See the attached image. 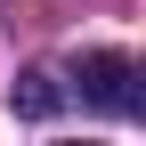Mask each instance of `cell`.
Here are the masks:
<instances>
[{"label":"cell","instance_id":"obj_1","mask_svg":"<svg viewBox=\"0 0 146 146\" xmlns=\"http://www.w3.org/2000/svg\"><path fill=\"white\" fill-rule=\"evenodd\" d=\"M81 98L98 106V114H138V65L122 57V49L81 57Z\"/></svg>","mask_w":146,"mask_h":146},{"label":"cell","instance_id":"obj_2","mask_svg":"<svg viewBox=\"0 0 146 146\" xmlns=\"http://www.w3.org/2000/svg\"><path fill=\"white\" fill-rule=\"evenodd\" d=\"M16 114H57V81L49 73H25L16 81Z\"/></svg>","mask_w":146,"mask_h":146}]
</instances>
